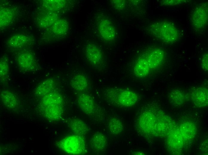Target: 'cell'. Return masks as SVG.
Segmentation results:
<instances>
[{
	"instance_id": "6da1fadb",
	"label": "cell",
	"mask_w": 208,
	"mask_h": 155,
	"mask_svg": "<svg viewBox=\"0 0 208 155\" xmlns=\"http://www.w3.org/2000/svg\"><path fill=\"white\" fill-rule=\"evenodd\" d=\"M175 125L171 117L154 103L147 104L139 108L134 121L136 131L148 138L166 135Z\"/></svg>"
},
{
	"instance_id": "7a4b0ae2",
	"label": "cell",
	"mask_w": 208,
	"mask_h": 155,
	"mask_svg": "<svg viewBox=\"0 0 208 155\" xmlns=\"http://www.w3.org/2000/svg\"><path fill=\"white\" fill-rule=\"evenodd\" d=\"M39 109L43 115L50 121H56L62 117L64 102L61 94L54 89L41 98Z\"/></svg>"
},
{
	"instance_id": "3957f363",
	"label": "cell",
	"mask_w": 208,
	"mask_h": 155,
	"mask_svg": "<svg viewBox=\"0 0 208 155\" xmlns=\"http://www.w3.org/2000/svg\"><path fill=\"white\" fill-rule=\"evenodd\" d=\"M103 94L105 100L110 104L121 108L134 106L138 101L139 96L134 91L126 89L111 87L105 89Z\"/></svg>"
},
{
	"instance_id": "277c9868",
	"label": "cell",
	"mask_w": 208,
	"mask_h": 155,
	"mask_svg": "<svg viewBox=\"0 0 208 155\" xmlns=\"http://www.w3.org/2000/svg\"><path fill=\"white\" fill-rule=\"evenodd\" d=\"M148 30L151 35L165 43L175 42L180 37V32L175 25L166 20L155 22L149 26Z\"/></svg>"
},
{
	"instance_id": "5b68a950",
	"label": "cell",
	"mask_w": 208,
	"mask_h": 155,
	"mask_svg": "<svg viewBox=\"0 0 208 155\" xmlns=\"http://www.w3.org/2000/svg\"><path fill=\"white\" fill-rule=\"evenodd\" d=\"M56 145L59 148L69 154L84 155L88 152L85 137L74 134L58 140Z\"/></svg>"
},
{
	"instance_id": "8992f818",
	"label": "cell",
	"mask_w": 208,
	"mask_h": 155,
	"mask_svg": "<svg viewBox=\"0 0 208 155\" xmlns=\"http://www.w3.org/2000/svg\"><path fill=\"white\" fill-rule=\"evenodd\" d=\"M16 61L19 68L24 72L34 71L38 68V63L35 55L29 49L20 50L16 55Z\"/></svg>"
},
{
	"instance_id": "52a82bcc",
	"label": "cell",
	"mask_w": 208,
	"mask_h": 155,
	"mask_svg": "<svg viewBox=\"0 0 208 155\" xmlns=\"http://www.w3.org/2000/svg\"><path fill=\"white\" fill-rule=\"evenodd\" d=\"M166 136L167 146L168 151L172 154H180L187 142L178 126L175 125Z\"/></svg>"
},
{
	"instance_id": "ba28073f",
	"label": "cell",
	"mask_w": 208,
	"mask_h": 155,
	"mask_svg": "<svg viewBox=\"0 0 208 155\" xmlns=\"http://www.w3.org/2000/svg\"><path fill=\"white\" fill-rule=\"evenodd\" d=\"M208 3H202L196 6L190 16L191 24L196 30L200 31L205 28L208 22Z\"/></svg>"
},
{
	"instance_id": "9c48e42d",
	"label": "cell",
	"mask_w": 208,
	"mask_h": 155,
	"mask_svg": "<svg viewBox=\"0 0 208 155\" xmlns=\"http://www.w3.org/2000/svg\"><path fill=\"white\" fill-rule=\"evenodd\" d=\"M77 101L81 110L89 116H101V108L95 103L92 96L88 94L81 93L77 96Z\"/></svg>"
},
{
	"instance_id": "30bf717a",
	"label": "cell",
	"mask_w": 208,
	"mask_h": 155,
	"mask_svg": "<svg viewBox=\"0 0 208 155\" xmlns=\"http://www.w3.org/2000/svg\"><path fill=\"white\" fill-rule=\"evenodd\" d=\"M85 56L88 61L94 68L101 69L104 66L103 55L101 48L96 44L90 43L85 47Z\"/></svg>"
},
{
	"instance_id": "8fae6325",
	"label": "cell",
	"mask_w": 208,
	"mask_h": 155,
	"mask_svg": "<svg viewBox=\"0 0 208 155\" xmlns=\"http://www.w3.org/2000/svg\"><path fill=\"white\" fill-rule=\"evenodd\" d=\"M98 30L101 37L105 41L111 42L116 37L115 27L111 22L105 17L100 16L97 21Z\"/></svg>"
},
{
	"instance_id": "7c38bea8",
	"label": "cell",
	"mask_w": 208,
	"mask_h": 155,
	"mask_svg": "<svg viewBox=\"0 0 208 155\" xmlns=\"http://www.w3.org/2000/svg\"><path fill=\"white\" fill-rule=\"evenodd\" d=\"M150 69L155 70L161 66L165 61L164 51L159 48L152 49L144 54Z\"/></svg>"
},
{
	"instance_id": "4fadbf2b",
	"label": "cell",
	"mask_w": 208,
	"mask_h": 155,
	"mask_svg": "<svg viewBox=\"0 0 208 155\" xmlns=\"http://www.w3.org/2000/svg\"><path fill=\"white\" fill-rule=\"evenodd\" d=\"M207 89L204 87H194L191 89L190 95L193 103L197 107H204L208 103Z\"/></svg>"
},
{
	"instance_id": "5bb4252c",
	"label": "cell",
	"mask_w": 208,
	"mask_h": 155,
	"mask_svg": "<svg viewBox=\"0 0 208 155\" xmlns=\"http://www.w3.org/2000/svg\"><path fill=\"white\" fill-rule=\"evenodd\" d=\"M1 102L7 108L11 110L18 108L19 102L17 97L10 91L5 90L0 92Z\"/></svg>"
},
{
	"instance_id": "9a60e30c",
	"label": "cell",
	"mask_w": 208,
	"mask_h": 155,
	"mask_svg": "<svg viewBox=\"0 0 208 155\" xmlns=\"http://www.w3.org/2000/svg\"><path fill=\"white\" fill-rule=\"evenodd\" d=\"M90 144L91 148L97 152L105 151L108 146L107 139L103 134L97 132L91 137Z\"/></svg>"
},
{
	"instance_id": "2e32d148",
	"label": "cell",
	"mask_w": 208,
	"mask_h": 155,
	"mask_svg": "<svg viewBox=\"0 0 208 155\" xmlns=\"http://www.w3.org/2000/svg\"><path fill=\"white\" fill-rule=\"evenodd\" d=\"M150 70L147 61L143 55L135 61L133 67L134 73L138 78H143L149 74Z\"/></svg>"
},
{
	"instance_id": "e0dca14e",
	"label": "cell",
	"mask_w": 208,
	"mask_h": 155,
	"mask_svg": "<svg viewBox=\"0 0 208 155\" xmlns=\"http://www.w3.org/2000/svg\"><path fill=\"white\" fill-rule=\"evenodd\" d=\"M33 39L26 35L22 33L14 34L7 41L8 46L11 48H19L30 44Z\"/></svg>"
},
{
	"instance_id": "ac0fdd59",
	"label": "cell",
	"mask_w": 208,
	"mask_h": 155,
	"mask_svg": "<svg viewBox=\"0 0 208 155\" xmlns=\"http://www.w3.org/2000/svg\"><path fill=\"white\" fill-rule=\"evenodd\" d=\"M69 124L70 129L74 134L85 137L89 130L87 124L79 118L71 119Z\"/></svg>"
},
{
	"instance_id": "d6986e66",
	"label": "cell",
	"mask_w": 208,
	"mask_h": 155,
	"mask_svg": "<svg viewBox=\"0 0 208 155\" xmlns=\"http://www.w3.org/2000/svg\"><path fill=\"white\" fill-rule=\"evenodd\" d=\"M55 82L52 78L45 80L40 83L36 87L35 95L37 97H42L54 90Z\"/></svg>"
},
{
	"instance_id": "ffe728a7",
	"label": "cell",
	"mask_w": 208,
	"mask_h": 155,
	"mask_svg": "<svg viewBox=\"0 0 208 155\" xmlns=\"http://www.w3.org/2000/svg\"><path fill=\"white\" fill-rule=\"evenodd\" d=\"M72 89L77 92L85 91L88 88V82L87 79L84 75L78 74L74 76L70 82Z\"/></svg>"
},
{
	"instance_id": "44dd1931",
	"label": "cell",
	"mask_w": 208,
	"mask_h": 155,
	"mask_svg": "<svg viewBox=\"0 0 208 155\" xmlns=\"http://www.w3.org/2000/svg\"><path fill=\"white\" fill-rule=\"evenodd\" d=\"M186 95L181 90L174 89L170 91L168 94L169 102L172 105L178 106L182 105L185 101Z\"/></svg>"
},
{
	"instance_id": "7402d4cb",
	"label": "cell",
	"mask_w": 208,
	"mask_h": 155,
	"mask_svg": "<svg viewBox=\"0 0 208 155\" xmlns=\"http://www.w3.org/2000/svg\"><path fill=\"white\" fill-rule=\"evenodd\" d=\"M14 11L10 8L3 7L0 9V27H5L12 23L15 18Z\"/></svg>"
},
{
	"instance_id": "603a6c76",
	"label": "cell",
	"mask_w": 208,
	"mask_h": 155,
	"mask_svg": "<svg viewBox=\"0 0 208 155\" xmlns=\"http://www.w3.org/2000/svg\"><path fill=\"white\" fill-rule=\"evenodd\" d=\"M9 73V65L7 58L4 56L0 59V81L4 83L8 80Z\"/></svg>"
},
{
	"instance_id": "cb8c5ba5",
	"label": "cell",
	"mask_w": 208,
	"mask_h": 155,
	"mask_svg": "<svg viewBox=\"0 0 208 155\" xmlns=\"http://www.w3.org/2000/svg\"><path fill=\"white\" fill-rule=\"evenodd\" d=\"M108 127L111 133L113 134H118L123 131V125L118 118L110 117L108 120Z\"/></svg>"
},
{
	"instance_id": "d4e9b609",
	"label": "cell",
	"mask_w": 208,
	"mask_h": 155,
	"mask_svg": "<svg viewBox=\"0 0 208 155\" xmlns=\"http://www.w3.org/2000/svg\"><path fill=\"white\" fill-rule=\"evenodd\" d=\"M68 27V23L66 20L57 19L52 26V30L56 34L62 35L67 32Z\"/></svg>"
},
{
	"instance_id": "484cf974",
	"label": "cell",
	"mask_w": 208,
	"mask_h": 155,
	"mask_svg": "<svg viewBox=\"0 0 208 155\" xmlns=\"http://www.w3.org/2000/svg\"><path fill=\"white\" fill-rule=\"evenodd\" d=\"M111 4L114 8L119 10H123L126 7V3L125 0H112Z\"/></svg>"
},
{
	"instance_id": "4316f807",
	"label": "cell",
	"mask_w": 208,
	"mask_h": 155,
	"mask_svg": "<svg viewBox=\"0 0 208 155\" xmlns=\"http://www.w3.org/2000/svg\"><path fill=\"white\" fill-rule=\"evenodd\" d=\"M186 2L185 0H166L161 1V4L164 5H175L181 4Z\"/></svg>"
},
{
	"instance_id": "83f0119b",
	"label": "cell",
	"mask_w": 208,
	"mask_h": 155,
	"mask_svg": "<svg viewBox=\"0 0 208 155\" xmlns=\"http://www.w3.org/2000/svg\"><path fill=\"white\" fill-rule=\"evenodd\" d=\"M208 53H205L203 55L201 61V66L203 69L205 71L208 69Z\"/></svg>"
},
{
	"instance_id": "f1b7e54d",
	"label": "cell",
	"mask_w": 208,
	"mask_h": 155,
	"mask_svg": "<svg viewBox=\"0 0 208 155\" xmlns=\"http://www.w3.org/2000/svg\"><path fill=\"white\" fill-rule=\"evenodd\" d=\"M132 155H145V154L141 152H133L131 153Z\"/></svg>"
}]
</instances>
